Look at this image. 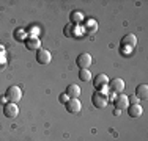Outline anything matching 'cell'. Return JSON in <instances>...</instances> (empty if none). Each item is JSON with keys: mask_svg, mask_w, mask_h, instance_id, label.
<instances>
[{"mask_svg": "<svg viewBox=\"0 0 148 141\" xmlns=\"http://www.w3.org/2000/svg\"><path fill=\"white\" fill-rule=\"evenodd\" d=\"M69 20H71L73 25H79V24L85 22V16H84L82 11H73L71 16H69Z\"/></svg>", "mask_w": 148, "mask_h": 141, "instance_id": "14", "label": "cell"}, {"mask_svg": "<svg viewBox=\"0 0 148 141\" xmlns=\"http://www.w3.org/2000/svg\"><path fill=\"white\" fill-rule=\"evenodd\" d=\"M0 52H3V45H0Z\"/></svg>", "mask_w": 148, "mask_h": 141, "instance_id": "25", "label": "cell"}, {"mask_svg": "<svg viewBox=\"0 0 148 141\" xmlns=\"http://www.w3.org/2000/svg\"><path fill=\"white\" fill-rule=\"evenodd\" d=\"M58 99H60V102H62V104H66V102L69 100V97L66 96L65 93H63V94H60V96H58Z\"/></svg>", "mask_w": 148, "mask_h": 141, "instance_id": "21", "label": "cell"}, {"mask_svg": "<svg viewBox=\"0 0 148 141\" xmlns=\"http://www.w3.org/2000/svg\"><path fill=\"white\" fill-rule=\"evenodd\" d=\"M65 94L69 99H79V96H80V88L77 86L76 83H71V85H68V86H66Z\"/></svg>", "mask_w": 148, "mask_h": 141, "instance_id": "12", "label": "cell"}, {"mask_svg": "<svg viewBox=\"0 0 148 141\" xmlns=\"http://www.w3.org/2000/svg\"><path fill=\"white\" fill-rule=\"evenodd\" d=\"M3 115L6 118H16V116H19V107H17V104H13V102L3 104Z\"/></svg>", "mask_w": 148, "mask_h": 141, "instance_id": "5", "label": "cell"}, {"mask_svg": "<svg viewBox=\"0 0 148 141\" xmlns=\"http://www.w3.org/2000/svg\"><path fill=\"white\" fill-rule=\"evenodd\" d=\"M136 97L137 99H147L148 97V85L140 83L136 88Z\"/></svg>", "mask_w": 148, "mask_h": 141, "instance_id": "15", "label": "cell"}, {"mask_svg": "<svg viewBox=\"0 0 148 141\" xmlns=\"http://www.w3.org/2000/svg\"><path fill=\"white\" fill-rule=\"evenodd\" d=\"M114 113H115L117 116H120V115H121V110H118V108H115V111H114Z\"/></svg>", "mask_w": 148, "mask_h": 141, "instance_id": "24", "label": "cell"}, {"mask_svg": "<svg viewBox=\"0 0 148 141\" xmlns=\"http://www.w3.org/2000/svg\"><path fill=\"white\" fill-rule=\"evenodd\" d=\"M79 79L82 80V82H88V80L93 79L90 69H79Z\"/></svg>", "mask_w": 148, "mask_h": 141, "instance_id": "17", "label": "cell"}, {"mask_svg": "<svg viewBox=\"0 0 148 141\" xmlns=\"http://www.w3.org/2000/svg\"><path fill=\"white\" fill-rule=\"evenodd\" d=\"M136 44H137V38H136V35L128 33V35H125V36H123V39H121V45H126V47L134 49V47H136Z\"/></svg>", "mask_w": 148, "mask_h": 141, "instance_id": "13", "label": "cell"}, {"mask_svg": "<svg viewBox=\"0 0 148 141\" xmlns=\"http://www.w3.org/2000/svg\"><path fill=\"white\" fill-rule=\"evenodd\" d=\"M131 47H126V45H120V54L121 55H131Z\"/></svg>", "mask_w": 148, "mask_h": 141, "instance_id": "19", "label": "cell"}, {"mask_svg": "<svg viewBox=\"0 0 148 141\" xmlns=\"http://www.w3.org/2000/svg\"><path fill=\"white\" fill-rule=\"evenodd\" d=\"M65 108L71 115H77V113H80V110H82V104H80L79 99H69L65 104Z\"/></svg>", "mask_w": 148, "mask_h": 141, "instance_id": "6", "label": "cell"}, {"mask_svg": "<svg viewBox=\"0 0 148 141\" xmlns=\"http://www.w3.org/2000/svg\"><path fill=\"white\" fill-rule=\"evenodd\" d=\"M5 97L8 102H13V104H17V102L22 99V91H21L19 86H16V85H11V86L6 88L5 91Z\"/></svg>", "mask_w": 148, "mask_h": 141, "instance_id": "1", "label": "cell"}, {"mask_svg": "<svg viewBox=\"0 0 148 141\" xmlns=\"http://www.w3.org/2000/svg\"><path fill=\"white\" fill-rule=\"evenodd\" d=\"M96 30H98V24H96V20H95V19L85 20V33L93 35V33H96Z\"/></svg>", "mask_w": 148, "mask_h": 141, "instance_id": "16", "label": "cell"}, {"mask_svg": "<svg viewBox=\"0 0 148 141\" xmlns=\"http://www.w3.org/2000/svg\"><path fill=\"white\" fill-rule=\"evenodd\" d=\"M14 38L17 41H25L27 39V31L25 28H17V30L14 31Z\"/></svg>", "mask_w": 148, "mask_h": 141, "instance_id": "18", "label": "cell"}, {"mask_svg": "<svg viewBox=\"0 0 148 141\" xmlns=\"http://www.w3.org/2000/svg\"><path fill=\"white\" fill-rule=\"evenodd\" d=\"M36 61H38V64H41V66L49 64V63L52 61V54L49 50H46V49H40L38 54H36Z\"/></svg>", "mask_w": 148, "mask_h": 141, "instance_id": "7", "label": "cell"}, {"mask_svg": "<svg viewBox=\"0 0 148 141\" xmlns=\"http://www.w3.org/2000/svg\"><path fill=\"white\" fill-rule=\"evenodd\" d=\"M25 47L29 49V50H40L41 47V41L38 36H29L25 39Z\"/></svg>", "mask_w": 148, "mask_h": 141, "instance_id": "11", "label": "cell"}, {"mask_svg": "<svg viewBox=\"0 0 148 141\" xmlns=\"http://www.w3.org/2000/svg\"><path fill=\"white\" fill-rule=\"evenodd\" d=\"M137 100H139V99H137L136 96H134V97H129V102H132V104H139Z\"/></svg>", "mask_w": 148, "mask_h": 141, "instance_id": "23", "label": "cell"}, {"mask_svg": "<svg viewBox=\"0 0 148 141\" xmlns=\"http://www.w3.org/2000/svg\"><path fill=\"white\" fill-rule=\"evenodd\" d=\"M32 28H33V30L30 31V36H36V35L40 33V28L38 27H32Z\"/></svg>", "mask_w": 148, "mask_h": 141, "instance_id": "22", "label": "cell"}, {"mask_svg": "<svg viewBox=\"0 0 148 141\" xmlns=\"http://www.w3.org/2000/svg\"><path fill=\"white\" fill-rule=\"evenodd\" d=\"M91 82H93V86L99 91L101 88H106L109 85V77L106 74H98L95 79H91Z\"/></svg>", "mask_w": 148, "mask_h": 141, "instance_id": "9", "label": "cell"}, {"mask_svg": "<svg viewBox=\"0 0 148 141\" xmlns=\"http://www.w3.org/2000/svg\"><path fill=\"white\" fill-rule=\"evenodd\" d=\"M107 102H109L107 96L103 94L101 91H95L93 96H91V104H93L96 108H104L106 105H107Z\"/></svg>", "mask_w": 148, "mask_h": 141, "instance_id": "4", "label": "cell"}, {"mask_svg": "<svg viewBox=\"0 0 148 141\" xmlns=\"http://www.w3.org/2000/svg\"><path fill=\"white\" fill-rule=\"evenodd\" d=\"M126 111H128V116H131V118H140L143 113V108L140 104H129Z\"/></svg>", "mask_w": 148, "mask_h": 141, "instance_id": "10", "label": "cell"}, {"mask_svg": "<svg viewBox=\"0 0 148 141\" xmlns=\"http://www.w3.org/2000/svg\"><path fill=\"white\" fill-rule=\"evenodd\" d=\"M114 105H115V108H118V110H126L128 105H129V97L126 96V94L120 93L114 99Z\"/></svg>", "mask_w": 148, "mask_h": 141, "instance_id": "8", "label": "cell"}, {"mask_svg": "<svg viewBox=\"0 0 148 141\" xmlns=\"http://www.w3.org/2000/svg\"><path fill=\"white\" fill-rule=\"evenodd\" d=\"M125 86H126V83L123 79H112V80H109V85H107L109 91L114 93V94L123 93V91H125Z\"/></svg>", "mask_w": 148, "mask_h": 141, "instance_id": "2", "label": "cell"}, {"mask_svg": "<svg viewBox=\"0 0 148 141\" xmlns=\"http://www.w3.org/2000/svg\"><path fill=\"white\" fill-rule=\"evenodd\" d=\"M91 61H93V58H91V55L87 54V52L79 54V55H77V58H76V64L79 66V69H90Z\"/></svg>", "mask_w": 148, "mask_h": 141, "instance_id": "3", "label": "cell"}, {"mask_svg": "<svg viewBox=\"0 0 148 141\" xmlns=\"http://www.w3.org/2000/svg\"><path fill=\"white\" fill-rule=\"evenodd\" d=\"M73 24H68V25L65 27V36H68V38H71L73 36Z\"/></svg>", "mask_w": 148, "mask_h": 141, "instance_id": "20", "label": "cell"}]
</instances>
